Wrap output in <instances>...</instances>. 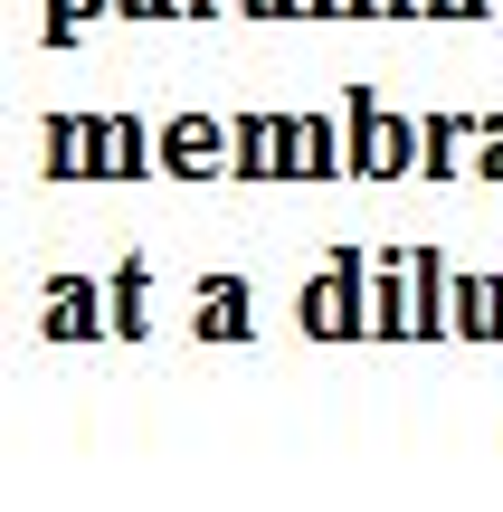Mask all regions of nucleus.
I'll list each match as a JSON object with an SVG mask.
<instances>
[{
    "label": "nucleus",
    "instance_id": "nucleus-7",
    "mask_svg": "<svg viewBox=\"0 0 503 512\" xmlns=\"http://www.w3.org/2000/svg\"><path fill=\"white\" fill-rule=\"evenodd\" d=\"M95 10H105V0H48V38H76Z\"/></svg>",
    "mask_w": 503,
    "mask_h": 512
},
{
    "label": "nucleus",
    "instance_id": "nucleus-6",
    "mask_svg": "<svg viewBox=\"0 0 503 512\" xmlns=\"http://www.w3.org/2000/svg\"><path fill=\"white\" fill-rule=\"evenodd\" d=\"M209 152H219V124H200V114H190V124L171 133V162H209Z\"/></svg>",
    "mask_w": 503,
    "mask_h": 512
},
{
    "label": "nucleus",
    "instance_id": "nucleus-11",
    "mask_svg": "<svg viewBox=\"0 0 503 512\" xmlns=\"http://www.w3.org/2000/svg\"><path fill=\"white\" fill-rule=\"evenodd\" d=\"M247 10H295V0H247Z\"/></svg>",
    "mask_w": 503,
    "mask_h": 512
},
{
    "label": "nucleus",
    "instance_id": "nucleus-5",
    "mask_svg": "<svg viewBox=\"0 0 503 512\" xmlns=\"http://www.w3.org/2000/svg\"><path fill=\"white\" fill-rule=\"evenodd\" d=\"M456 323H475V332H503V285H456Z\"/></svg>",
    "mask_w": 503,
    "mask_h": 512
},
{
    "label": "nucleus",
    "instance_id": "nucleus-4",
    "mask_svg": "<svg viewBox=\"0 0 503 512\" xmlns=\"http://www.w3.org/2000/svg\"><path fill=\"white\" fill-rule=\"evenodd\" d=\"M48 332H57V342H86V332H95V294L86 285H57L48 294Z\"/></svg>",
    "mask_w": 503,
    "mask_h": 512
},
{
    "label": "nucleus",
    "instance_id": "nucleus-1",
    "mask_svg": "<svg viewBox=\"0 0 503 512\" xmlns=\"http://www.w3.org/2000/svg\"><path fill=\"white\" fill-rule=\"evenodd\" d=\"M399 162H409V124L380 114V95H352V171H380L390 181Z\"/></svg>",
    "mask_w": 503,
    "mask_h": 512
},
{
    "label": "nucleus",
    "instance_id": "nucleus-8",
    "mask_svg": "<svg viewBox=\"0 0 503 512\" xmlns=\"http://www.w3.org/2000/svg\"><path fill=\"white\" fill-rule=\"evenodd\" d=\"M114 10H124V19H171L181 0H114Z\"/></svg>",
    "mask_w": 503,
    "mask_h": 512
},
{
    "label": "nucleus",
    "instance_id": "nucleus-10",
    "mask_svg": "<svg viewBox=\"0 0 503 512\" xmlns=\"http://www.w3.org/2000/svg\"><path fill=\"white\" fill-rule=\"evenodd\" d=\"M428 10H456V19H475V10H485V0H428Z\"/></svg>",
    "mask_w": 503,
    "mask_h": 512
},
{
    "label": "nucleus",
    "instance_id": "nucleus-2",
    "mask_svg": "<svg viewBox=\"0 0 503 512\" xmlns=\"http://www.w3.org/2000/svg\"><path fill=\"white\" fill-rule=\"evenodd\" d=\"M295 313H304L314 332H371V313H361V266H342L333 285H314Z\"/></svg>",
    "mask_w": 503,
    "mask_h": 512
},
{
    "label": "nucleus",
    "instance_id": "nucleus-9",
    "mask_svg": "<svg viewBox=\"0 0 503 512\" xmlns=\"http://www.w3.org/2000/svg\"><path fill=\"white\" fill-rule=\"evenodd\" d=\"M485 181H503V114H494V162H485Z\"/></svg>",
    "mask_w": 503,
    "mask_h": 512
},
{
    "label": "nucleus",
    "instance_id": "nucleus-3",
    "mask_svg": "<svg viewBox=\"0 0 503 512\" xmlns=\"http://www.w3.org/2000/svg\"><path fill=\"white\" fill-rule=\"evenodd\" d=\"M200 332H209V342H238V332H247V285H209L200 294Z\"/></svg>",
    "mask_w": 503,
    "mask_h": 512
}]
</instances>
